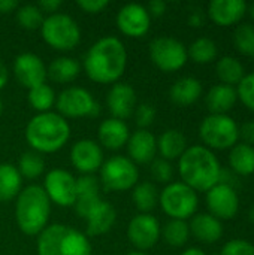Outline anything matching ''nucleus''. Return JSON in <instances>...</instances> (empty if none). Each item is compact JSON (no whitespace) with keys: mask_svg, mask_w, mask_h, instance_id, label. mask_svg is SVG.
I'll use <instances>...</instances> for the list:
<instances>
[{"mask_svg":"<svg viewBox=\"0 0 254 255\" xmlns=\"http://www.w3.org/2000/svg\"><path fill=\"white\" fill-rule=\"evenodd\" d=\"M202 91H204V87L198 78L183 76L172 84L169 90V97L175 105L190 106L201 99Z\"/></svg>","mask_w":254,"mask_h":255,"instance_id":"24","label":"nucleus"},{"mask_svg":"<svg viewBox=\"0 0 254 255\" xmlns=\"http://www.w3.org/2000/svg\"><path fill=\"white\" fill-rule=\"evenodd\" d=\"M21 178L25 179H36L39 178L43 170H45V161L40 157V154L34 152V151H28L21 154L19 160H18V166H16Z\"/></svg>","mask_w":254,"mask_h":255,"instance_id":"35","label":"nucleus"},{"mask_svg":"<svg viewBox=\"0 0 254 255\" xmlns=\"http://www.w3.org/2000/svg\"><path fill=\"white\" fill-rule=\"evenodd\" d=\"M82 66L93 82L117 84L127 66L126 46L115 36L100 37L88 48Z\"/></svg>","mask_w":254,"mask_h":255,"instance_id":"1","label":"nucleus"},{"mask_svg":"<svg viewBox=\"0 0 254 255\" xmlns=\"http://www.w3.org/2000/svg\"><path fill=\"white\" fill-rule=\"evenodd\" d=\"M43 191L51 203L70 208L76 202V178L64 169H52L45 175Z\"/></svg>","mask_w":254,"mask_h":255,"instance_id":"12","label":"nucleus"},{"mask_svg":"<svg viewBox=\"0 0 254 255\" xmlns=\"http://www.w3.org/2000/svg\"><path fill=\"white\" fill-rule=\"evenodd\" d=\"M100 181L94 175H82L76 178V197L99 196Z\"/></svg>","mask_w":254,"mask_h":255,"instance_id":"40","label":"nucleus"},{"mask_svg":"<svg viewBox=\"0 0 254 255\" xmlns=\"http://www.w3.org/2000/svg\"><path fill=\"white\" fill-rule=\"evenodd\" d=\"M100 185L111 193H124L133 190L139 179L136 164L124 155H114L103 161L100 167Z\"/></svg>","mask_w":254,"mask_h":255,"instance_id":"9","label":"nucleus"},{"mask_svg":"<svg viewBox=\"0 0 254 255\" xmlns=\"http://www.w3.org/2000/svg\"><path fill=\"white\" fill-rule=\"evenodd\" d=\"M46 72L51 81L58 84H69L79 76L81 66L72 57H57L49 63Z\"/></svg>","mask_w":254,"mask_h":255,"instance_id":"29","label":"nucleus"},{"mask_svg":"<svg viewBox=\"0 0 254 255\" xmlns=\"http://www.w3.org/2000/svg\"><path fill=\"white\" fill-rule=\"evenodd\" d=\"M126 146L129 158L135 164H148L156 158L157 154V139L145 128H139L132 133Z\"/></svg>","mask_w":254,"mask_h":255,"instance_id":"19","label":"nucleus"},{"mask_svg":"<svg viewBox=\"0 0 254 255\" xmlns=\"http://www.w3.org/2000/svg\"><path fill=\"white\" fill-rule=\"evenodd\" d=\"M199 137L208 149H231L240 140V126L228 114H210L199 126Z\"/></svg>","mask_w":254,"mask_h":255,"instance_id":"6","label":"nucleus"},{"mask_svg":"<svg viewBox=\"0 0 254 255\" xmlns=\"http://www.w3.org/2000/svg\"><path fill=\"white\" fill-rule=\"evenodd\" d=\"M126 255H147L145 253H142V251H132V253H127Z\"/></svg>","mask_w":254,"mask_h":255,"instance_id":"53","label":"nucleus"},{"mask_svg":"<svg viewBox=\"0 0 254 255\" xmlns=\"http://www.w3.org/2000/svg\"><path fill=\"white\" fill-rule=\"evenodd\" d=\"M55 109L63 118H84L97 117L100 105L93 94L82 87H69L63 90L55 99Z\"/></svg>","mask_w":254,"mask_h":255,"instance_id":"11","label":"nucleus"},{"mask_svg":"<svg viewBox=\"0 0 254 255\" xmlns=\"http://www.w3.org/2000/svg\"><path fill=\"white\" fill-rule=\"evenodd\" d=\"M222 164L214 154L204 145L189 146L178 158V173L181 182L193 188L196 193H207L219 184Z\"/></svg>","mask_w":254,"mask_h":255,"instance_id":"2","label":"nucleus"},{"mask_svg":"<svg viewBox=\"0 0 254 255\" xmlns=\"http://www.w3.org/2000/svg\"><path fill=\"white\" fill-rule=\"evenodd\" d=\"M70 163L82 175H93L103 164L102 146L93 139H79L70 148Z\"/></svg>","mask_w":254,"mask_h":255,"instance_id":"17","label":"nucleus"},{"mask_svg":"<svg viewBox=\"0 0 254 255\" xmlns=\"http://www.w3.org/2000/svg\"><path fill=\"white\" fill-rule=\"evenodd\" d=\"M99 142L111 151H118L127 145L130 137V130L127 124L117 118H108L100 123L97 130Z\"/></svg>","mask_w":254,"mask_h":255,"instance_id":"23","label":"nucleus"},{"mask_svg":"<svg viewBox=\"0 0 254 255\" xmlns=\"http://www.w3.org/2000/svg\"><path fill=\"white\" fill-rule=\"evenodd\" d=\"M238 102L235 87L216 84L211 87L205 96V103L210 114H228Z\"/></svg>","mask_w":254,"mask_h":255,"instance_id":"25","label":"nucleus"},{"mask_svg":"<svg viewBox=\"0 0 254 255\" xmlns=\"http://www.w3.org/2000/svg\"><path fill=\"white\" fill-rule=\"evenodd\" d=\"M150 58L157 69L172 73L186 66L189 60L187 46L172 36H160L150 43Z\"/></svg>","mask_w":254,"mask_h":255,"instance_id":"10","label":"nucleus"},{"mask_svg":"<svg viewBox=\"0 0 254 255\" xmlns=\"http://www.w3.org/2000/svg\"><path fill=\"white\" fill-rule=\"evenodd\" d=\"M187 21H189V24L192 27H202L204 22H205V16H204V13L201 10H195V12H192L189 15V19Z\"/></svg>","mask_w":254,"mask_h":255,"instance_id":"47","label":"nucleus"},{"mask_svg":"<svg viewBox=\"0 0 254 255\" xmlns=\"http://www.w3.org/2000/svg\"><path fill=\"white\" fill-rule=\"evenodd\" d=\"M217 45L210 37H198L187 48V55L198 64H208L217 58Z\"/></svg>","mask_w":254,"mask_h":255,"instance_id":"33","label":"nucleus"},{"mask_svg":"<svg viewBox=\"0 0 254 255\" xmlns=\"http://www.w3.org/2000/svg\"><path fill=\"white\" fill-rule=\"evenodd\" d=\"M55 99L57 96L48 84H42L28 90V103L37 114L49 112L55 105Z\"/></svg>","mask_w":254,"mask_h":255,"instance_id":"34","label":"nucleus"},{"mask_svg":"<svg viewBox=\"0 0 254 255\" xmlns=\"http://www.w3.org/2000/svg\"><path fill=\"white\" fill-rule=\"evenodd\" d=\"M166 1L163 0H151L147 6V10L150 13V16H162L166 12Z\"/></svg>","mask_w":254,"mask_h":255,"instance_id":"45","label":"nucleus"},{"mask_svg":"<svg viewBox=\"0 0 254 255\" xmlns=\"http://www.w3.org/2000/svg\"><path fill=\"white\" fill-rule=\"evenodd\" d=\"M208 214L214 215L220 221H228L237 217L240 211V196L235 187L219 182L205 196Z\"/></svg>","mask_w":254,"mask_h":255,"instance_id":"14","label":"nucleus"},{"mask_svg":"<svg viewBox=\"0 0 254 255\" xmlns=\"http://www.w3.org/2000/svg\"><path fill=\"white\" fill-rule=\"evenodd\" d=\"M132 200L141 214H150L159 203V190L153 182H141L133 187Z\"/></svg>","mask_w":254,"mask_h":255,"instance_id":"31","label":"nucleus"},{"mask_svg":"<svg viewBox=\"0 0 254 255\" xmlns=\"http://www.w3.org/2000/svg\"><path fill=\"white\" fill-rule=\"evenodd\" d=\"M76 4L81 10L87 13H99L108 7L109 1L108 0H78Z\"/></svg>","mask_w":254,"mask_h":255,"instance_id":"43","label":"nucleus"},{"mask_svg":"<svg viewBox=\"0 0 254 255\" xmlns=\"http://www.w3.org/2000/svg\"><path fill=\"white\" fill-rule=\"evenodd\" d=\"M162 235V226L159 220L151 214L135 215L127 224V239L138 251L151 250Z\"/></svg>","mask_w":254,"mask_h":255,"instance_id":"13","label":"nucleus"},{"mask_svg":"<svg viewBox=\"0 0 254 255\" xmlns=\"http://www.w3.org/2000/svg\"><path fill=\"white\" fill-rule=\"evenodd\" d=\"M163 241L174 247V248H181L184 247L189 239H190V227L187 221L183 220H169L163 227H162V235Z\"/></svg>","mask_w":254,"mask_h":255,"instance_id":"32","label":"nucleus"},{"mask_svg":"<svg viewBox=\"0 0 254 255\" xmlns=\"http://www.w3.org/2000/svg\"><path fill=\"white\" fill-rule=\"evenodd\" d=\"M61 4H63L61 0H40L37 3V7L42 12H49V15H51V13H55L61 7Z\"/></svg>","mask_w":254,"mask_h":255,"instance_id":"46","label":"nucleus"},{"mask_svg":"<svg viewBox=\"0 0 254 255\" xmlns=\"http://www.w3.org/2000/svg\"><path fill=\"white\" fill-rule=\"evenodd\" d=\"M159 205L171 220L187 221L199 208L198 193L181 181L168 184L159 193Z\"/></svg>","mask_w":254,"mask_h":255,"instance_id":"7","label":"nucleus"},{"mask_svg":"<svg viewBox=\"0 0 254 255\" xmlns=\"http://www.w3.org/2000/svg\"><path fill=\"white\" fill-rule=\"evenodd\" d=\"M70 137V126L57 112L36 114L25 127V140L37 154H52L61 149Z\"/></svg>","mask_w":254,"mask_h":255,"instance_id":"3","label":"nucleus"},{"mask_svg":"<svg viewBox=\"0 0 254 255\" xmlns=\"http://www.w3.org/2000/svg\"><path fill=\"white\" fill-rule=\"evenodd\" d=\"M220 255H254V244L246 239H232L223 245Z\"/></svg>","mask_w":254,"mask_h":255,"instance_id":"41","label":"nucleus"},{"mask_svg":"<svg viewBox=\"0 0 254 255\" xmlns=\"http://www.w3.org/2000/svg\"><path fill=\"white\" fill-rule=\"evenodd\" d=\"M40 33L46 45L57 51H72L81 42V28L67 13L55 12L43 18Z\"/></svg>","mask_w":254,"mask_h":255,"instance_id":"8","label":"nucleus"},{"mask_svg":"<svg viewBox=\"0 0 254 255\" xmlns=\"http://www.w3.org/2000/svg\"><path fill=\"white\" fill-rule=\"evenodd\" d=\"M1 112H3V102H1V99H0V115H1Z\"/></svg>","mask_w":254,"mask_h":255,"instance_id":"54","label":"nucleus"},{"mask_svg":"<svg viewBox=\"0 0 254 255\" xmlns=\"http://www.w3.org/2000/svg\"><path fill=\"white\" fill-rule=\"evenodd\" d=\"M247 10H249L250 16H252V18H253V19H254V1H253V3H252V4H250V6H249V7H247Z\"/></svg>","mask_w":254,"mask_h":255,"instance_id":"52","label":"nucleus"},{"mask_svg":"<svg viewBox=\"0 0 254 255\" xmlns=\"http://www.w3.org/2000/svg\"><path fill=\"white\" fill-rule=\"evenodd\" d=\"M118 30L127 37H144L151 27V16L145 6L139 3L124 4L115 18Z\"/></svg>","mask_w":254,"mask_h":255,"instance_id":"15","label":"nucleus"},{"mask_svg":"<svg viewBox=\"0 0 254 255\" xmlns=\"http://www.w3.org/2000/svg\"><path fill=\"white\" fill-rule=\"evenodd\" d=\"M84 220L87 221V236H102L114 227L117 221V211L109 202L100 199Z\"/></svg>","mask_w":254,"mask_h":255,"instance_id":"22","label":"nucleus"},{"mask_svg":"<svg viewBox=\"0 0 254 255\" xmlns=\"http://www.w3.org/2000/svg\"><path fill=\"white\" fill-rule=\"evenodd\" d=\"M181 255H207V253L201 248H196V247H192V248H187L186 251H183Z\"/></svg>","mask_w":254,"mask_h":255,"instance_id":"50","label":"nucleus"},{"mask_svg":"<svg viewBox=\"0 0 254 255\" xmlns=\"http://www.w3.org/2000/svg\"><path fill=\"white\" fill-rule=\"evenodd\" d=\"M216 73L220 79V84L235 87L246 76V67L237 57L223 55L222 58H219L216 64Z\"/></svg>","mask_w":254,"mask_h":255,"instance_id":"30","label":"nucleus"},{"mask_svg":"<svg viewBox=\"0 0 254 255\" xmlns=\"http://www.w3.org/2000/svg\"><path fill=\"white\" fill-rule=\"evenodd\" d=\"M18 9L16 0H0V12L1 13H10Z\"/></svg>","mask_w":254,"mask_h":255,"instance_id":"48","label":"nucleus"},{"mask_svg":"<svg viewBox=\"0 0 254 255\" xmlns=\"http://www.w3.org/2000/svg\"><path fill=\"white\" fill-rule=\"evenodd\" d=\"M247 7L244 0H213L208 4V16L220 27H231L246 16Z\"/></svg>","mask_w":254,"mask_h":255,"instance_id":"20","label":"nucleus"},{"mask_svg":"<svg viewBox=\"0 0 254 255\" xmlns=\"http://www.w3.org/2000/svg\"><path fill=\"white\" fill-rule=\"evenodd\" d=\"M237 96L238 100L254 114V72L246 73L243 81L237 85Z\"/></svg>","mask_w":254,"mask_h":255,"instance_id":"38","label":"nucleus"},{"mask_svg":"<svg viewBox=\"0 0 254 255\" xmlns=\"http://www.w3.org/2000/svg\"><path fill=\"white\" fill-rule=\"evenodd\" d=\"M189 227H190V236L208 245L219 242L225 233L223 221H220L219 218H216L208 212L193 215L190 218Z\"/></svg>","mask_w":254,"mask_h":255,"instance_id":"21","label":"nucleus"},{"mask_svg":"<svg viewBox=\"0 0 254 255\" xmlns=\"http://www.w3.org/2000/svg\"><path fill=\"white\" fill-rule=\"evenodd\" d=\"M22 190V178L16 166L0 163V202L7 203L18 197Z\"/></svg>","mask_w":254,"mask_h":255,"instance_id":"27","label":"nucleus"},{"mask_svg":"<svg viewBox=\"0 0 254 255\" xmlns=\"http://www.w3.org/2000/svg\"><path fill=\"white\" fill-rule=\"evenodd\" d=\"M156 108L151 105V103H142L139 106H136L135 109V118H136V124L141 127V128H145L150 127L156 118Z\"/></svg>","mask_w":254,"mask_h":255,"instance_id":"42","label":"nucleus"},{"mask_svg":"<svg viewBox=\"0 0 254 255\" xmlns=\"http://www.w3.org/2000/svg\"><path fill=\"white\" fill-rule=\"evenodd\" d=\"M229 167L240 176H250L254 173V146L238 142L229 151Z\"/></svg>","mask_w":254,"mask_h":255,"instance_id":"28","label":"nucleus"},{"mask_svg":"<svg viewBox=\"0 0 254 255\" xmlns=\"http://www.w3.org/2000/svg\"><path fill=\"white\" fill-rule=\"evenodd\" d=\"M7 81H9V70L4 64V61L0 58V90H3L6 87Z\"/></svg>","mask_w":254,"mask_h":255,"instance_id":"49","label":"nucleus"},{"mask_svg":"<svg viewBox=\"0 0 254 255\" xmlns=\"http://www.w3.org/2000/svg\"><path fill=\"white\" fill-rule=\"evenodd\" d=\"M13 75L16 81L31 90L42 84H46L48 72L42 58L33 52H22L13 60Z\"/></svg>","mask_w":254,"mask_h":255,"instance_id":"16","label":"nucleus"},{"mask_svg":"<svg viewBox=\"0 0 254 255\" xmlns=\"http://www.w3.org/2000/svg\"><path fill=\"white\" fill-rule=\"evenodd\" d=\"M106 106L112 118L124 121L132 117L136 109V91L130 84L117 82L106 94Z\"/></svg>","mask_w":254,"mask_h":255,"instance_id":"18","label":"nucleus"},{"mask_svg":"<svg viewBox=\"0 0 254 255\" xmlns=\"http://www.w3.org/2000/svg\"><path fill=\"white\" fill-rule=\"evenodd\" d=\"M240 139L244 143L254 146V121H247L240 126Z\"/></svg>","mask_w":254,"mask_h":255,"instance_id":"44","label":"nucleus"},{"mask_svg":"<svg viewBox=\"0 0 254 255\" xmlns=\"http://www.w3.org/2000/svg\"><path fill=\"white\" fill-rule=\"evenodd\" d=\"M16 21L25 30H36L43 22V12L37 4H22L16 9Z\"/></svg>","mask_w":254,"mask_h":255,"instance_id":"37","label":"nucleus"},{"mask_svg":"<svg viewBox=\"0 0 254 255\" xmlns=\"http://www.w3.org/2000/svg\"><path fill=\"white\" fill-rule=\"evenodd\" d=\"M36 250L37 255H91V244L67 224H51L37 236Z\"/></svg>","mask_w":254,"mask_h":255,"instance_id":"5","label":"nucleus"},{"mask_svg":"<svg viewBox=\"0 0 254 255\" xmlns=\"http://www.w3.org/2000/svg\"><path fill=\"white\" fill-rule=\"evenodd\" d=\"M151 176L156 182L160 184H171L172 178H174V167L171 164V161L163 160V158H154L151 161V167H150Z\"/></svg>","mask_w":254,"mask_h":255,"instance_id":"39","label":"nucleus"},{"mask_svg":"<svg viewBox=\"0 0 254 255\" xmlns=\"http://www.w3.org/2000/svg\"><path fill=\"white\" fill-rule=\"evenodd\" d=\"M249 220H250L252 224H254V202L253 205L250 206V211H249Z\"/></svg>","mask_w":254,"mask_h":255,"instance_id":"51","label":"nucleus"},{"mask_svg":"<svg viewBox=\"0 0 254 255\" xmlns=\"http://www.w3.org/2000/svg\"><path fill=\"white\" fill-rule=\"evenodd\" d=\"M235 48L249 57H254V24L243 22L234 31Z\"/></svg>","mask_w":254,"mask_h":255,"instance_id":"36","label":"nucleus"},{"mask_svg":"<svg viewBox=\"0 0 254 255\" xmlns=\"http://www.w3.org/2000/svg\"><path fill=\"white\" fill-rule=\"evenodd\" d=\"M15 220L18 229L27 236H39L46 227L51 202L40 185L31 184L21 190L15 199Z\"/></svg>","mask_w":254,"mask_h":255,"instance_id":"4","label":"nucleus"},{"mask_svg":"<svg viewBox=\"0 0 254 255\" xmlns=\"http://www.w3.org/2000/svg\"><path fill=\"white\" fill-rule=\"evenodd\" d=\"M187 148L189 146L186 136L177 128L165 130L157 139V151L160 152L162 158L168 161L178 160Z\"/></svg>","mask_w":254,"mask_h":255,"instance_id":"26","label":"nucleus"}]
</instances>
